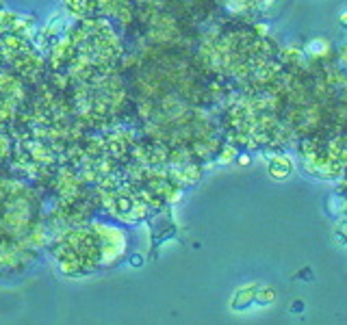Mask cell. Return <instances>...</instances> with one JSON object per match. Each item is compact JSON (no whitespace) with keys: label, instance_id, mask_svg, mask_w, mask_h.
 <instances>
[{"label":"cell","instance_id":"cell-1","mask_svg":"<svg viewBox=\"0 0 347 325\" xmlns=\"http://www.w3.org/2000/svg\"><path fill=\"white\" fill-rule=\"evenodd\" d=\"M133 265H135V267H139V265H141V258H139V256H135V258H133Z\"/></svg>","mask_w":347,"mask_h":325}]
</instances>
